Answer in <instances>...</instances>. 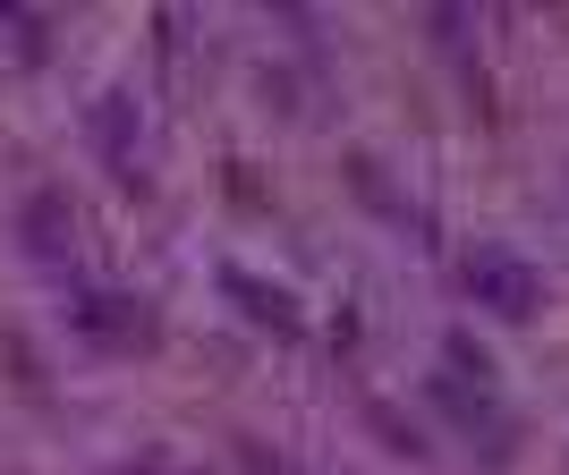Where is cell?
Segmentation results:
<instances>
[{"label":"cell","mask_w":569,"mask_h":475,"mask_svg":"<svg viewBox=\"0 0 569 475\" xmlns=\"http://www.w3.org/2000/svg\"><path fill=\"white\" fill-rule=\"evenodd\" d=\"M247 475H289L281 458H263V451H247Z\"/></svg>","instance_id":"obj_6"},{"label":"cell","mask_w":569,"mask_h":475,"mask_svg":"<svg viewBox=\"0 0 569 475\" xmlns=\"http://www.w3.org/2000/svg\"><path fill=\"white\" fill-rule=\"evenodd\" d=\"M77 323H86V332H102V340H137V332H144V314L128 306V297H86V306H77Z\"/></svg>","instance_id":"obj_4"},{"label":"cell","mask_w":569,"mask_h":475,"mask_svg":"<svg viewBox=\"0 0 569 475\" xmlns=\"http://www.w3.org/2000/svg\"><path fill=\"white\" fill-rule=\"evenodd\" d=\"M230 297H247V314H256V323H298V306H289L281 289H263V281H247V272H230Z\"/></svg>","instance_id":"obj_5"},{"label":"cell","mask_w":569,"mask_h":475,"mask_svg":"<svg viewBox=\"0 0 569 475\" xmlns=\"http://www.w3.org/2000/svg\"><path fill=\"white\" fill-rule=\"evenodd\" d=\"M433 400H442V416H451L459 433H485V451H493V458L510 451V416H501L485 391H468L459 374H442V382H433Z\"/></svg>","instance_id":"obj_2"},{"label":"cell","mask_w":569,"mask_h":475,"mask_svg":"<svg viewBox=\"0 0 569 475\" xmlns=\"http://www.w3.org/2000/svg\"><path fill=\"white\" fill-rule=\"evenodd\" d=\"M468 297L493 306L501 323H527V314L545 306V281H536V263H519L510 246H476L468 255Z\"/></svg>","instance_id":"obj_1"},{"label":"cell","mask_w":569,"mask_h":475,"mask_svg":"<svg viewBox=\"0 0 569 475\" xmlns=\"http://www.w3.org/2000/svg\"><path fill=\"white\" fill-rule=\"evenodd\" d=\"M26 246H34V255H60V246H69V204H60V195H34V204H26Z\"/></svg>","instance_id":"obj_3"}]
</instances>
